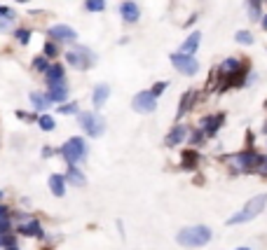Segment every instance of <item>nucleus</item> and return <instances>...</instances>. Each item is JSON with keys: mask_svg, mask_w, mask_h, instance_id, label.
Listing matches in <instances>:
<instances>
[{"mask_svg": "<svg viewBox=\"0 0 267 250\" xmlns=\"http://www.w3.org/2000/svg\"><path fill=\"white\" fill-rule=\"evenodd\" d=\"M178 243L185 245V248H199V245H206L211 241V229L204 227V224H197V227H185V229L178 231Z\"/></svg>", "mask_w": 267, "mask_h": 250, "instance_id": "1", "label": "nucleus"}, {"mask_svg": "<svg viewBox=\"0 0 267 250\" xmlns=\"http://www.w3.org/2000/svg\"><path fill=\"white\" fill-rule=\"evenodd\" d=\"M267 206V194H258L253 196L251 201L244 206V208L239 210V213H234L230 220H227V224H239V222H248V220H253V217H258L265 210Z\"/></svg>", "mask_w": 267, "mask_h": 250, "instance_id": "2", "label": "nucleus"}, {"mask_svg": "<svg viewBox=\"0 0 267 250\" xmlns=\"http://www.w3.org/2000/svg\"><path fill=\"white\" fill-rule=\"evenodd\" d=\"M61 155L66 157V162L68 164H77V162H82L84 157H87V143L82 141V138H70V141L63 143V148H61Z\"/></svg>", "mask_w": 267, "mask_h": 250, "instance_id": "3", "label": "nucleus"}, {"mask_svg": "<svg viewBox=\"0 0 267 250\" xmlns=\"http://www.w3.org/2000/svg\"><path fill=\"white\" fill-rule=\"evenodd\" d=\"M77 122L84 129V134H89L92 138H99L103 134V129H106L103 119L99 115H94V112H77Z\"/></svg>", "mask_w": 267, "mask_h": 250, "instance_id": "4", "label": "nucleus"}, {"mask_svg": "<svg viewBox=\"0 0 267 250\" xmlns=\"http://www.w3.org/2000/svg\"><path fill=\"white\" fill-rule=\"evenodd\" d=\"M169 59H171V66L176 68L178 73H183V75H195L199 70L197 59H192V56H188V54L176 52V54H171Z\"/></svg>", "mask_w": 267, "mask_h": 250, "instance_id": "5", "label": "nucleus"}, {"mask_svg": "<svg viewBox=\"0 0 267 250\" xmlns=\"http://www.w3.org/2000/svg\"><path fill=\"white\" fill-rule=\"evenodd\" d=\"M66 59H68V63L73 68H77V70H87V68L94 66V54H92L89 49H84V47H80L77 52H68Z\"/></svg>", "mask_w": 267, "mask_h": 250, "instance_id": "6", "label": "nucleus"}, {"mask_svg": "<svg viewBox=\"0 0 267 250\" xmlns=\"http://www.w3.org/2000/svg\"><path fill=\"white\" fill-rule=\"evenodd\" d=\"M230 162L237 164V166H239L241 171H253V169H260L262 157L258 155V152H241V155L232 157Z\"/></svg>", "mask_w": 267, "mask_h": 250, "instance_id": "7", "label": "nucleus"}, {"mask_svg": "<svg viewBox=\"0 0 267 250\" xmlns=\"http://www.w3.org/2000/svg\"><path fill=\"white\" fill-rule=\"evenodd\" d=\"M157 105V98L150 94V91H141V94L134 96V101H131V108L136 110V112H152Z\"/></svg>", "mask_w": 267, "mask_h": 250, "instance_id": "8", "label": "nucleus"}, {"mask_svg": "<svg viewBox=\"0 0 267 250\" xmlns=\"http://www.w3.org/2000/svg\"><path fill=\"white\" fill-rule=\"evenodd\" d=\"M49 38H52V40H59V42H75L77 33L70 26H66V24H56V26L49 28Z\"/></svg>", "mask_w": 267, "mask_h": 250, "instance_id": "9", "label": "nucleus"}, {"mask_svg": "<svg viewBox=\"0 0 267 250\" xmlns=\"http://www.w3.org/2000/svg\"><path fill=\"white\" fill-rule=\"evenodd\" d=\"M45 75H47V87L54 89V87H66V77H63V68L59 66V63H54V66H49L47 70H45Z\"/></svg>", "mask_w": 267, "mask_h": 250, "instance_id": "10", "label": "nucleus"}, {"mask_svg": "<svg viewBox=\"0 0 267 250\" xmlns=\"http://www.w3.org/2000/svg\"><path fill=\"white\" fill-rule=\"evenodd\" d=\"M120 14H122V19L127 21V24H134V21H138V17H141L138 5L131 3V0H124L122 5H120Z\"/></svg>", "mask_w": 267, "mask_h": 250, "instance_id": "11", "label": "nucleus"}, {"mask_svg": "<svg viewBox=\"0 0 267 250\" xmlns=\"http://www.w3.org/2000/svg\"><path fill=\"white\" fill-rule=\"evenodd\" d=\"M19 231L24 234V236L42 238V227H40V222H35V220H31V222H26V224H21Z\"/></svg>", "mask_w": 267, "mask_h": 250, "instance_id": "12", "label": "nucleus"}, {"mask_svg": "<svg viewBox=\"0 0 267 250\" xmlns=\"http://www.w3.org/2000/svg\"><path fill=\"white\" fill-rule=\"evenodd\" d=\"M199 40H202V35H199V31L197 33H192L188 40L183 42V47H181V54H188V56H192V52H197V47H199Z\"/></svg>", "mask_w": 267, "mask_h": 250, "instance_id": "13", "label": "nucleus"}, {"mask_svg": "<svg viewBox=\"0 0 267 250\" xmlns=\"http://www.w3.org/2000/svg\"><path fill=\"white\" fill-rule=\"evenodd\" d=\"M223 122H225V117H223V115H218V117H206L204 122H202V127H204V134L213 136L216 131H218V127Z\"/></svg>", "mask_w": 267, "mask_h": 250, "instance_id": "14", "label": "nucleus"}, {"mask_svg": "<svg viewBox=\"0 0 267 250\" xmlns=\"http://www.w3.org/2000/svg\"><path fill=\"white\" fill-rule=\"evenodd\" d=\"M108 94H110L108 84H96V89H94V105L96 108H101L103 103L108 101Z\"/></svg>", "mask_w": 267, "mask_h": 250, "instance_id": "15", "label": "nucleus"}, {"mask_svg": "<svg viewBox=\"0 0 267 250\" xmlns=\"http://www.w3.org/2000/svg\"><path fill=\"white\" fill-rule=\"evenodd\" d=\"M68 98V87H54V89H49V94H47V101L49 103H61Z\"/></svg>", "mask_w": 267, "mask_h": 250, "instance_id": "16", "label": "nucleus"}, {"mask_svg": "<svg viewBox=\"0 0 267 250\" xmlns=\"http://www.w3.org/2000/svg\"><path fill=\"white\" fill-rule=\"evenodd\" d=\"M49 189L54 192V196H63V192H66V180H63V176H49Z\"/></svg>", "mask_w": 267, "mask_h": 250, "instance_id": "17", "label": "nucleus"}, {"mask_svg": "<svg viewBox=\"0 0 267 250\" xmlns=\"http://www.w3.org/2000/svg\"><path fill=\"white\" fill-rule=\"evenodd\" d=\"M185 134H188V129H185V127H176V129H171V134L166 136V145H171V148H173V145H178V143H181V141L185 138Z\"/></svg>", "mask_w": 267, "mask_h": 250, "instance_id": "18", "label": "nucleus"}, {"mask_svg": "<svg viewBox=\"0 0 267 250\" xmlns=\"http://www.w3.org/2000/svg\"><path fill=\"white\" fill-rule=\"evenodd\" d=\"M63 180H68V183L77 185V187H82V185H84V176L75 169V166H70V169H68V173H66V178H63Z\"/></svg>", "mask_w": 267, "mask_h": 250, "instance_id": "19", "label": "nucleus"}, {"mask_svg": "<svg viewBox=\"0 0 267 250\" xmlns=\"http://www.w3.org/2000/svg\"><path fill=\"white\" fill-rule=\"evenodd\" d=\"M197 152H192V150H188V152H183V169H195V166H197Z\"/></svg>", "mask_w": 267, "mask_h": 250, "instance_id": "20", "label": "nucleus"}, {"mask_svg": "<svg viewBox=\"0 0 267 250\" xmlns=\"http://www.w3.org/2000/svg\"><path fill=\"white\" fill-rule=\"evenodd\" d=\"M84 10L87 12H103L106 10V0H84Z\"/></svg>", "mask_w": 267, "mask_h": 250, "instance_id": "21", "label": "nucleus"}, {"mask_svg": "<svg viewBox=\"0 0 267 250\" xmlns=\"http://www.w3.org/2000/svg\"><path fill=\"white\" fill-rule=\"evenodd\" d=\"M260 5H262V0H248V17L251 19H260Z\"/></svg>", "mask_w": 267, "mask_h": 250, "instance_id": "22", "label": "nucleus"}, {"mask_svg": "<svg viewBox=\"0 0 267 250\" xmlns=\"http://www.w3.org/2000/svg\"><path fill=\"white\" fill-rule=\"evenodd\" d=\"M234 40L239 42V45H253V33H248V31H237L234 33Z\"/></svg>", "mask_w": 267, "mask_h": 250, "instance_id": "23", "label": "nucleus"}, {"mask_svg": "<svg viewBox=\"0 0 267 250\" xmlns=\"http://www.w3.org/2000/svg\"><path fill=\"white\" fill-rule=\"evenodd\" d=\"M192 98H195V91H185L183 96V101H181V108H178V117H183L185 112H188V108H190V103Z\"/></svg>", "mask_w": 267, "mask_h": 250, "instance_id": "24", "label": "nucleus"}, {"mask_svg": "<svg viewBox=\"0 0 267 250\" xmlns=\"http://www.w3.org/2000/svg\"><path fill=\"white\" fill-rule=\"evenodd\" d=\"M31 103H33L38 110H45L49 108V101H47V96H40V94H31Z\"/></svg>", "mask_w": 267, "mask_h": 250, "instance_id": "25", "label": "nucleus"}, {"mask_svg": "<svg viewBox=\"0 0 267 250\" xmlns=\"http://www.w3.org/2000/svg\"><path fill=\"white\" fill-rule=\"evenodd\" d=\"M38 124H40L42 131H52V129L56 127L54 119H52V115H40V117H38Z\"/></svg>", "mask_w": 267, "mask_h": 250, "instance_id": "26", "label": "nucleus"}, {"mask_svg": "<svg viewBox=\"0 0 267 250\" xmlns=\"http://www.w3.org/2000/svg\"><path fill=\"white\" fill-rule=\"evenodd\" d=\"M56 54H59V47L52 40H47L45 42V59H54Z\"/></svg>", "mask_w": 267, "mask_h": 250, "instance_id": "27", "label": "nucleus"}, {"mask_svg": "<svg viewBox=\"0 0 267 250\" xmlns=\"http://www.w3.org/2000/svg\"><path fill=\"white\" fill-rule=\"evenodd\" d=\"M14 35H17V40H19L21 45H28V40H31V31H28V28H19Z\"/></svg>", "mask_w": 267, "mask_h": 250, "instance_id": "28", "label": "nucleus"}, {"mask_svg": "<svg viewBox=\"0 0 267 250\" xmlns=\"http://www.w3.org/2000/svg\"><path fill=\"white\" fill-rule=\"evenodd\" d=\"M33 68L35 70H47V59H45V56H35L33 59Z\"/></svg>", "mask_w": 267, "mask_h": 250, "instance_id": "29", "label": "nucleus"}, {"mask_svg": "<svg viewBox=\"0 0 267 250\" xmlns=\"http://www.w3.org/2000/svg\"><path fill=\"white\" fill-rule=\"evenodd\" d=\"M59 112H61V115H73V112H77V103H68V105H61V108H59Z\"/></svg>", "mask_w": 267, "mask_h": 250, "instance_id": "30", "label": "nucleus"}, {"mask_svg": "<svg viewBox=\"0 0 267 250\" xmlns=\"http://www.w3.org/2000/svg\"><path fill=\"white\" fill-rule=\"evenodd\" d=\"M164 89H166V82H157V84H155V87L150 89V94L155 96V98H157V96L162 94V91H164Z\"/></svg>", "mask_w": 267, "mask_h": 250, "instance_id": "31", "label": "nucleus"}, {"mask_svg": "<svg viewBox=\"0 0 267 250\" xmlns=\"http://www.w3.org/2000/svg\"><path fill=\"white\" fill-rule=\"evenodd\" d=\"M0 17H5V19H12L14 12L10 10V7H3V5H0Z\"/></svg>", "mask_w": 267, "mask_h": 250, "instance_id": "32", "label": "nucleus"}, {"mask_svg": "<svg viewBox=\"0 0 267 250\" xmlns=\"http://www.w3.org/2000/svg\"><path fill=\"white\" fill-rule=\"evenodd\" d=\"M42 155H45V157H52V155H54V150H52V148H45V150H42Z\"/></svg>", "mask_w": 267, "mask_h": 250, "instance_id": "33", "label": "nucleus"}, {"mask_svg": "<svg viewBox=\"0 0 267 250\" xmlns=\"http://www.w3.org/2000/svg\"><path fill=\"white\" fill-rule=\"evenodd\" d=\"M3 217H7V208H5V206H0V220H3Z\"/></svg>", "mask_w": 267, "mask_h": 250, "instance_id": "34", "label": "nucleus"}, {"mask_svg": "<svg viewBox=\"0 0 267 250\" xmlns=\"http://www.w3.org/2000/svg\"><path fill=\"white\" fill-rule=\"evenodd\" d=\"M260 171H262V173H267V159H262V164H260Z\"/></svg>", "mask_w": 267, "mask_h": 250, "instance_id": "35", "label": "nucleus"}, {"mask_svg": "<svg viewBox=\"0 0 267 250\" xmlns=\"http://www.w3.org/2000/svg\"><path fill=\"white\" fill-rule=\"evenodd\" d=\"M262 28H265V31H267V17H265V21H262Z\"/></svg>", "mask_w": 267, "mask_h": 250, "instance_id": "36", "label": "nucleus"}, {"mask_svg": "<svg viewBox=\"0 0 267 250\" xmlns=\"http://www.w3.org/2000/svg\"><path fill=\"white\" fill-rule=\"evenodd\" d=\"M237 250H251V248H246V245H241V248H237Z\"/></svg>", "mask_w": 267, "mask_h": 250, "instance_id": "37", "label": "nucleus"}, {"mask_svg": "<svg viewBox=\"0 0 267 250\" xmlns=\"http://www.w3.org/2000/svg\"><path fill=\"white\" fill-rule=\"evenodd\" d=\"M17 3H26V0H17Z\"/></svg>", "mask_w": 267, "mask_h": 250, "instance_id": "38", "label": "nucleus"}, {"mask_svg": "<svg viewBox=\"0 0 267 250\" xmlns=\"http://www.w3.org/2000/svg\"><path fill=\"white\" fill-rule=\"evenodd\" d=\"M265 134H267V122H265Z\"/></svg>", "mask_w": 267, "mask_h": 250, "instance_id": "39", "label": "nucleus"}]
</instances>
